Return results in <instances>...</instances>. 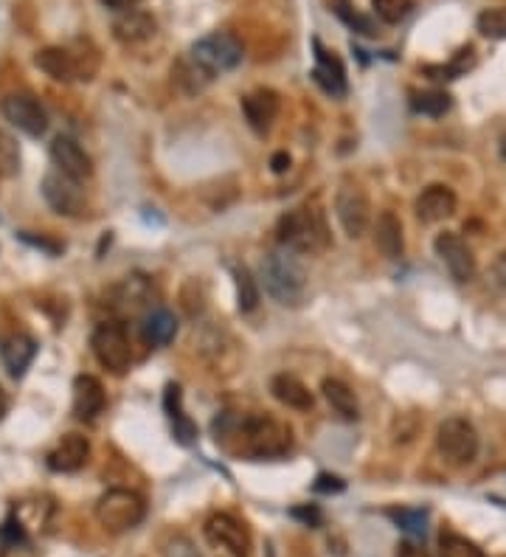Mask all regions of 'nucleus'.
<instances>
[{"label": "nucleus", "instance_id": "f03ea898", "mask_svg": "<svg viewBox=\"0 0 506 557\" xmlns=\"http://www.w3.org/2000/svg\"><path fill=\"white\" fill-rule=\"evenodd\" d=\"M279 242L282 248H290L296 254H324L329 248V226L324 220V214L315 206H301L284 214L279 220Z\"/></svg>", "mask_w": 506, "mask_h": 557}, {"label": "nucleus", "instance_id": "c85d7f7f", "mask_svg": "<svg viewBox=\"0 0 506 557\" xmlns=\"http://www.w3.org/2000/svg\"><path fill=\"white\" fill-rule=\"evenodd\" d=\"M476 65V51L467 46L462 48L453 60L447 62V65H428L425 68V74H431V79H456V76H462L464 71H470Z\"/></svg>", "mask_w": 506, "mask_h": 557}, {"label": "nucleus", "instance_id": "6e6552de", "mask_svg": "<svg viewBox=\"0 0 506 557\" xmlns=\"http://www.w3.org/2000/svg\"><path fill=\"white\" fill-rule=\"evenodd\" d=\"M90 349L96 355V361L105 366L113 375H124L133 363V347H130V335L116 321L99 324L90 335Z\"/></svg>", "mask_w": 506, "mask_h": 557}, {"label": "nucleus", "instance_id": "2eb2a0df", "mask_svg": "<svg viewBox=\"0 0 506 557\" xmlns=\"http://www.w3.org/2000/svg\"><path fill=\"white\" fill-rule=\"evenodd\" d=\"M90 459V442L82 434H65V437L48 451L45 465L54 473H76L88 465Z\"/></svg>", "mask_w": 506, "mask_h": 557}, {"label": "nucleus", "instance_id": "0eeeda50", "mask_svg": "<svg viewBox=\"0 0 506 557\" xmlns=\"http://www.w3.org/2000/svg\"><path fill=\"white\" fill-rule=\"evenodd\" d=\"M34 65L48 74L54 82H76V79H93L96 74V54L90 51H71V48L51 46L37 51Z\"/></svg>", "mask_w": 506, "mask_h": 557}, {"label": "nucleus", "instance_id": "9d476101", "mask_svg": "<svg viewBox=\"0 0 506 557\" xmlns=\"http://www.w3.org/2000/svg\"><path fill=\"white\" fill-rule=\"evenodd\" d=\"M335 214H338V223L346 231V237L358 240L366 234V228L372 223V206H369V197L360 186L352 183H343L335 195Z\"/></svg>", "mask_w": 506, "mask_h": 557}, {"label": "nucleus", "instance_id": "58836bf2", "mask_svg": "<svg viewBox=\"0 0 506 557\" xmlns=\"http://www.w3.org/2000/svg\"><path fill=\"white\" fill-rule=\"evenodd\" d=\"M315 490H318V493H341L343 482L338 476H327V473H324V476H318Z\"/></svg>", "mask_w": 506, "mask_h": 557}, {"label": "nucleus", "instance_id": "7ed1b4c3", "mask_svg": "<svg viewBox=\"0 0 506 557\" xmlns=\"http://www.w3.org/2000/svg\"><path fill=\"white\" fill-rule=\"evenodd\" d=\"M242 57H245V46L228 31H214V34L200 37L189 51V62L209 82L214 76L225 74V71H234L242 62Z\"/></svg>", "mask_w": 506, "mask_h": 557}, {"label": "nucleus", "instance_id": "4c0bfd02", "mask_svg": "<svg viewBox=\"0 0 506 557\" xmlns=\"http://www.w3.org/2000/svg\"><path fill=\"white\" fill-rule=\"evenodd\" d=\"M490 279H492V285L498 287L501 293H506V254H501L498 259H495V262H492Z\"/></svg>", "mask_w": 506, "mask_h": 557}, {"label": "nucleus", "instance_id": "393cba45", "mask_svg": "<svg viewBox=\"0 0 506 557\" xmlns=\"http://www.w3.org/2000/svg\"><path fill=\"white\" fill-rule=\"evenodd\" d=\"M321 392H324V400H327L329 406L335 408V414H341L343 420H358V397H355V392H352L343 380L327 377V380L321 383Z\"/></svg>", "mask_w": 506, "mask_h": 557}, {"label": "nucleus", "instance_id": "79ce46f5", "mask_svg": "<svg viewBox=\"0 0 506 557\" xmlns=\"http://www.w3.org/2000/svg\"><path fill=\"white\" fill-rule=\"evenodd\" d=\"M107 9H113V12H130V9H135L138 6V0H102Z\"/></svg>", "mask_w": 506, "mask_h": 557}, {"label": "nucleus", "instance_id": "f8f14e48", "mask_svg": "<svg viewBox=\"0 0 506 557\" xmlns=\"http://www.w3.org/2000/svg\"><path fill=\"white\" fill-rule=\"evenodd\" d=\"M3 116L12 121L20 133L31 138L45 136V130H48V113L37 102V96H31V93H9L3 99Z\"/></svg>", "mask_w": 506, "mask_h": 557}, {"label": "nucleus", "instance_id": "a19ab883", "mask_svg": "<svg viewBox=\"0 0 506 557\" xmlns=\"http://www.w3.org/2000/svg\"><path fill=\"white\" fill-rule=\"evenodd\" d=\"M293 518H304V521H307V524H313V527L321 524V512L315 510V507H304V510L296 507V510H293Z\"/></svg>", "mask_w": 506, "mask_h": 557}, {"label": "nucleus", "instance_id": "4be33fe9", "mask_svg": "<svg viewBox=\"0 0 506 557\" xmlns=\"http://www.w3.org/2000/svg\"><path fill=\"white\" fill-rule=\"evenodd\" d=\"M270 394L282 403V406L293 408V411H310L313 408V392L298 380L296 375H276L270 380Z\"/></svg>", "mask_w": 506, "mask_h": 557}, {"label": "nucleus", "instance_id": "6ab92c4d", "mask_svg": "<svg viewBox=\"0 0 506 557\" xmlns=\"http://www.w3.org/2000/svg\"><path fill=\"white\" fill-rule=\"evenodd\" d=\"M313 79L315 85L329 96H346V68L332 51H324L321 43H315Z\"/></svg>", "mask_w": 506, "mask_h": 557}, {"label": "nucleus", "instance_id": "37998d69", "mask_svg": "<svg viewBox=\"0 0 506 557\" xmlns=\"http://www.w3.org/2000/svg\"><path fill=\"white\" fill-rule=\"evenodd\" d=\"M270 166H273V172H276V175H282V172L290 169V155H287V152H276V155H273V161H270Z\"/></svg>", "mask_w": 506, "mask_h": 557}, {"label": "nucleus", "instance_id": "473e14b6", "mask_svg": "<svg viewBox=\"0 0 506 557\" xmlns=\"http://www.w3.org/2000/svg\"><path fill=\"white\" fill-rule=\"evenodd\" d=\"M476 29L490 37V40H506V6H498V9H484L481 15L476 17Z\"/></svg>", "mask_w": 506, "mask_h": 557}, {"label": "nucleus", "instance_id": "7c9ffc66", "mask_svg": "<svg viewBox=\"0 0 506 557\" xmlns=\"http://www.w3.org/2000/svg\"><path fill=\"white\" fill-rule=\"evenodd\" d=\"M234 279H237L239 313H253L256 304H259V287H256V279H253L248 268H237V271H234Z\"/></svg>", "mask_w": 506, "mask_h": 557}, {"label": "nucleus", "instance_id": "ea45409f", "mask_svg": "<svg viewBox=\"0 0 506 557\" xmlns=\"http://www.w3.org/2000/svg\"><path fill=\"white\" fill-rule=\"evenodd\" d=\"M397 557H431L422 546H417V543L411 541H402L400 546H397Z\"/></svg>", "mask_w": 506, "mask_h": 557}, {"label": "nucleus", "instance_id": "423d86ee", "mask_svg": "<svg viewBox=\"0 0 506 557\" xmlns=\"http://www.w3.org/2000/svg\"><path fill=\"white\" fill-rule=\"evenodd\" d=\"M203 535L214 557H251V529L231 512H214L203 524Z\"/></svg>", "mask_w": 506, "mask_h": 557}, {"label": "nucleus", "instance_id": "a878e982", "mask_svg": "<svg viewBox=\"0 0 506 557\" xmlns=\"http://www.w3.org/2000/svg\"><path fill=\"white\" fill-rule=\"evenodd\" d=\"M166 411H169V420H172V428H175V439L183 442V445H192L194 437H197V428L180 408V386H175V383L166 386Z\"/></svg>", "mask_w": 506, "mask_h": 557}, {"label": "nucleus", "instance_id": "f3484780", "mask_svg": "<svg viewBox=\"0 0 506 557\" xmlns=\"http://www.w3.org/2000/svg\"><path fill=\"white\" fill-rule=\"evenodd\" d=\"M242 113L251 124L253 133H268L270 124L279 116V93L270 91V88H259V91L248 93L242 99Z\"/></svg>", "mask_w": 506, "mask_h": 557}, {"label": "nucleus", "instance_id": "bb28decb", "mask_svg": "<svg viewBox=\"0 0 506 557\" xmlns=\"http://www.w3.org/2000/svg\"><path fill=\"white\" fill-rule=\"evenodd\" d=\"M119 293V302L121 307H130V310H135V307H141V304H147L149 299H152V285H149L147 276H127L124 279V285L116 290Z\"/></svg>", "mask_w": 506, "mask_h": 557}, {"label": "nucleus", "instance_id": "c03bdc74", "mask_svg": "<svg viewBox=\"0 0 506 557\" xmlns=\"http://www.w3.org/2000/svg\"><path fill=\"white\" fill-rule=\"evenodd\" d=\"M6 408H9V400H6V394L0 392V420L6 417Z\"/></svg>", "mask_w": 506, "mask_h": 557}, {"label": "nucleus", "instance_id": "c756f323", "mask_svg": "<svg viewBox=\"0 0 506 557\" xmlns=\"http://www.w3.org/2000/svg\"><path fill=\"white\" fill-rule=\"evenodd\" d=\"M439 557H487L481 546L464 538L459 532H442L439 535Z\"/></svg>", "mask_w": 506, "mask_h": 557}, {"label": "nucleus", "instance_id": "20e7f679", "mask_svg": "<svg viewBox=\"0 0 506 557\" xmlns=\"http://www.w3.org/2000/svg\"><path fill=\"white\" fill-rule=\"evenodd\" d=\"M239 442H242V451L253 459H279L290 451L293 437L287 425L259 414V417L239 422Z\"/></svg>", "mask_w": 506, "mask_h": 557}, {"label": "nucleus", "instance_id": "c9c22d12", "mask_svg": "<svg viewBox=\"0 0 506 557\" xmlns=\"http://www.w3.org/2000/svg\"><path fill=\"white\" fill-rule=\"evenodd\" d=\"M335 15L341 17L349 29L360 31V34H369V37L374 34L372 20H369V17H363L360 12H355V6H352L349 0H338V3H335Z\"/></svg>", "mask_w": 506, "mask_h": 557}, {"label": "nucleus", "instance_id": "39448f33", "mask_svg": "<svg viewBox=\"0 0 506 557\" xmlns=\"http://www.w3.org/2000/svg\"><path fill=\"white\" fill-rule=\"evenodd\" d=\"M144 518H147V501L135 490H127V487H113L96 501V521L107 532L135 529Z\"/></svg>", "mask_w": 506, "mask_h": 557}, {"label": "nucleus", "instance_id": "f257e3e1", "mask_svg": "<svg viewBox=\"0 0 506 557\" xmlns=\"http://www.w3.org/2000/svg\"><path fill=\"white\" fill-rule=\"evenodd\" d=\"M259 282L265 285L268 296L282 307H298L304 302L307 293V271L298 262L296 251L290 248H279L270 251L262 262H259Z\"/></svg>", "mask_w": 506, "mask_h": 557}, {"label": "nucleus", "instance_id": "f704fd0d", "mask_svg": "<svg viewBox=\"0 0 506 557\" xmlns=\"http://www.w3.org/2000/svg\"><path fill=\"white\" fill-rule=\"evenodd\" d=\"M161 555L164 557H200L197 546L192 543L189 535L183 532H169L161 543Z\"/></svg>", "mask_w": 506, "mask_h": 557}, {"label": "nucleus", "instance_id": "dca6fc26", "mask_svg": "<svg viewBox=\"0 0 506 557\" xmlns=\"http://www.w3.org/2000/svg\"><path fill=\"white\" fill-rule=\"evenodd\" d=\"M414 211L422 223H442L456 214V195L445 183H433L428 189H422V195L414 203Z\"/></svg>", "mask_w": 506, "mask_h": 557}, {"label": "nucleus", "instance_id": "a211bd4d", "mask_svg": "<svg viewBox=\"0 0 506 557\" xmlns=\"http://www.w3.org/2000/svg\"><path fill=\"white\" fill-rule=\"evenodd\" d=\"M37 355V341L26 332H12L0 341V361L12 377H23Z\"/></svg>", "mask_w": 506, "mask_h": 557}, {"label": "nucleus", "instance_id": "72a5a7b5", "mask_svg": "<svg viewBox=\"0 0 506 557\" xmlns=\"http://www.w3.org/2000/svg\"><path fill=\"white\" fill-rule=\"evenodd\" d=\"M374 15L380 17L388 26H397L405 17L411 15L414 9V0H372Z\"/></svg>", "mask_w": 506, "mask_h": 557}, {"label": "nucleus", "instance_id": "aec40b11", "mask_svg": "<svg viewBox=\"0 0 506 557\" xmlns=\"http://www.w3.org/2000/svg\"><path fill=\"white\" fill-rule=\"evenodd\" d=\"M105 386L99 383V377L79 375L74 380V414L79 420H96L105 411Z\"/></svg>", "mask_w": 506, "mask_h": 557}, {"label": "nucleus", "instance_id": "2f4dec72", "mask_svg": "<svg viewBox=\"0 0 506 557\" xmlns=\"http://www.w3.org/2000/svg\"><path fill=\"white\" fill-rule=\"evenodd\" d=\"M388 518L402 529V532H408V535H414V538H422L425 535V524H428V510H408V507H402V510H391L388 512Z\"/></svg>", "mask_w": 506, "mask_h": 557}, {"label": "nucleus", "instance_id": "412c9836", "mask_svg": "<svg viewBox=\"0 0 506 557\" xmlns=\"http://www.w3.org/2000/svg\"><path fill=\"white\" fill-rule=\"evenodd\" d=\"M158 31L155 17L144 12V9H130V12H121L113 20V34L116 40L124 46H138V43H147L149 37Z\"/></svg>", "mask_w": 506, "mask_h": 557}, {"label": "nucleus", "instance_id": "e433bc0d", "mask_svg": "<svg viewBox=\"0 0 506 557\" xmlns=\"http://www.w3.org/2000/svg\"><path fill=\"white\" fill-rule=\"evenodd\" d=\"M20 169V150H17L15 138L0 133V178H9Z\"/></svg>", "mask_w": 506, "mask_h": 557}, {"label": "nucleus", "instance_id": "5701e85b", "mask_svg": "<svg viewBox=\"0 0 506 557\" xmlns=\"http://www.w3.org/2000/svg\"><path fill=\"white\" fill-rule=\"evenodd\" d=\"M374 242L388 259H400L405 254V231L402 220L394 211H383L374 223Z\"/></svg>", "mask_w": 506, "mask_h": 557}, {"label": "nucleus", "instance_id": "cd10ccee", "mask_svg": "<svg viewBox=\"0 0 506 557\" xmlns=\"http://www.w3.org/2000/svg\"><path fill=\"white\" fill-rule=\"evenodd\" d=\"M450 105H453V99H450V93L447 91H422V93H414V99H411L414 113L431 116V119L445 116L447 110H450Z\"/></svg>", "mask_w": 506, "mask_h": 557}, {"label": "nucleus", "instance_id": "4468645a", "mask_svg": "<svg viewBox=\"0 0 506 557\" xmlns=\"http://www.w3.org/2000/svg\"><path fill=\"white\" fill-rule=\"evenodd\" d=\"M51 161L60 169L62 175L74 178V181H88L93 175V158H90L85 147L74 141L71 136H57L51 141Z\"/></svg>", "mask_w": 506, "mask_h": 557}, {"label": "nucleus", "instance_id": "ddd939ff", "mask_svg": "<svg viewBox=\"0 0 506 557\" xmlns=\"http://www.w3.org/2000/svg\"><path fill=\"white\" fill-rule=\"evenodd\" d=\"M433 248H436V256L445 262V268L456 282H470L476 276V256H473L470 245L456 231L439 234L436 242H433Z\"/></svg>", "mask_w": 506, "mask_h": 557}, {"label": "nucleus", "instance_id": "9b49d317", "mask_svg": "<svg viewBox=\"0 0 506 557\" xmlns=\"http://www.w3.org/2000/svg\"><path fill=\"white\" fill-rule=\"evenodd\" d=\"M43 197L45 203L57 214H62V217H82L85 209H88V200H85V192H82L79 181L62 175L60 169L48 172L43 178Z\"/></svg>", "mask_w": 506, "mask_h": 557}, {"label": "nucleus", "instance_id": "b1692460", "mask_svg": "<svg viewBox=\"0 0 506 557\" xmlns=\"http://www.w3.org/2000/svg\"><path fill=\"white\" fill-rule=\"evenodd\" d=\"M141 330H144V338H147L149 344L166 347V344H172L175 335H178V318L172 316L169 310H164V307H155V310H149L147 313Z\"/></svg>", "mask_w": 506, "mask_h": 557}, {"label": "nucleus", "instance_id": "1a4fd4ad", "mask_svg": "<svg viewBox=\"0 0 506 557\" xmlns=\"http://www.w3.org/2000/svg\"><path fill=\"white\" fill-rule=\"evenodd\" d=\"M436 448L450 465H470L478 456V434L473 422L450 417L436 431Z\"/></svg>", "mask_w": 506, "mask_h": 557}]
</instances>
